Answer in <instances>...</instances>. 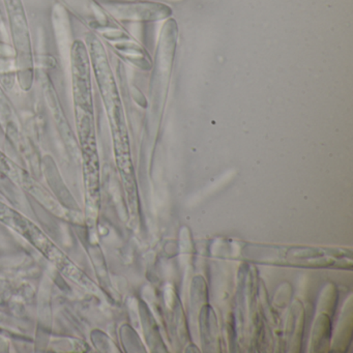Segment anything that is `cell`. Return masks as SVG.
<instances>
[{
  "label": "cell",
  "mask_w": 353,
  "mask_h": 353,
  "mask_svg": "<svg viewBox=\"0 0 353 353\" xmlns=\"http://www.w3.org/2000/svg\"><path fill=\"white\" fill-rule=\"evenodd\" d=\"M0 223L21 235L68 278L88 289H96L88 276L51 241L50 237L38 225L3 201H0Z\"/></svg>",
  "instance_id": "6da1fadb"
},
{
  "label": "cell",
  "mask_w": 353,
  "mask_h": 353,
  "mask_svg": "<svg viewBox=\"0 0 353 353\" xmlns=\"http://www.w3.org/2000/svg\"><path fill=\"white\" fill-rule=\"evenodd\" d=\"M72 92L76 127L80 141L94 139V94L92 70L86 44L76 41L71 50Z\"/></svg>",
  "instance_id": "7a4b0ae2"
},
{
  "label": "cell",
  "mask_w": 353,
  "mask_h": 353,
  "mask_svg": "<svg viewBox=\"0 0 353 353\" xmlns=\"http://www.w3.org/2000/svg\"><path fill=\"white\" fill-rule=\"evenodd\" d=\"M16 52L18 82L24 92L32 90L34 79V63L28 20L21 0H5Z\"/></svg>",
  "instance_id": "3957f363"
},
{
  "label": "cell",
  "mask_w": 353,
  "mask_h": 353,
  "mask_svg": "<svg viewBox=\"0 0 353 353\" xmlns=\"http://www.w3.org/2000/svg\"><path fill=\"white\" fill-rule=\"evenodd\" d=\"M172 13V10L162 3H140L121 8V15L132 20L154 21L166 19Z\"/></svg>",
  "instance_id": "277c9868"
},
{
  "label": "cell",
  "mask_w": 353,
  "mask_h": 353,
  "mask_svg": "<svg viewBox=\"0 0 353 353\" xmlns=\"http://www.w3.org/2000/svg\"><path fill=\"white\" fill-rule=\"evenodd\" d=\"M0 173H3L6 176L11 179L12 181H16L17 183H21L23 179V170L19 168L5 152L0 150Z\"/></svg>",
  "instance_id": "5b68a950"
},
{
  "label": "cell",
  "mask_w": 353,
  "mask_h": 353,
  "mask_svg": "<svg viewBox=\"0 0 353 353\" xmlns=\"http://www.w3.org/2000/svg\"><path fill=\"white\" fill-rule=\"evenodd\" d=\"M11 117L12 108L9 99L7 98L3 88L0 86V121L5 123V121H9Z\"/></svg>",
  "instance_id": "8992f818"
}]
</instances>
